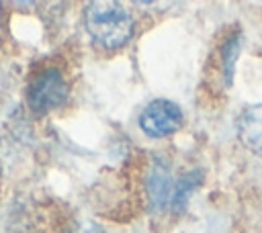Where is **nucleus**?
I'll return each mask as SVG.
<instances>
[{"mask_svg":"<svg viewBox=\"0 0 262 233\" xmlns=\"http://www.w3.org/2000/svg\"><path fill=\"white\" fill-rule=\"evenodd\" d=\"M84 25L90 37L106 47H123L133 33V18L129 10L115 0H94L84 10Z\"/></svg>","mask_w":262,"mask_h":233,"instance_id":"nucleus-1","label":"nucleus"},{"mask_svg":"<svg viewBox=\"0 0 262 233\" xmlns=\"http://www.w3.org/2000/svg\"><path fill=\"white\" fill-rule=\"evenodd\" d=\"M68 82L59 69L49 67L35 76L27 88V102L33 112H47L61 106L68 98Z\"/></svg>","mask_w":262,"mask_h":233,"instance_id":"nucleus-2","label":"nucleus"},{"mask_svg":"<svg viewBox=\"0 0 262 233\" xmlns=\"http://www.w3.org/2000/svg\"><path fill=\"white\" fill-rule=\"evenodd\" d=\"M182 125V110L178 104L156 98L139 114V127L149 137H166L178 131Z\"/></svg>","mask_w":262,"mask_h":233,"instance_id":"nucleus-3","label":"nucleus"},{"mask_svg":"<svg viewBox=\"0 0 262 233\" xmlns=\"http://www.w3.org/2000/svg\"><path fill=\"white\" fill-rule=\"evenodd\" d=\"M147 196L151 202V208H164L170 202L172 196V180H170V168L162 159H154L147 176Z\"/></svg>","mask_w":262,"mask_h":233,"instance_id":"nucleus-4","label":"nucleus"},{"mask_svg":"<svg viewBox=\"0 0 262 233\" xmlns=\"http://www.w3.org/2000/svg\"><path fill=\"white\" fill-rule=\"evenodd\" d=\"M237 135L248 149L262 155V104H252L239 114Z\"/></svg>","mask_w":262,"mask_h":233,"instance_id":"nucleus-5","label":"nucleus"},{"mask_svg":"<svg viewBox=\"0 0 262 233\" xmlns=\"http://www.w3.org/2000/svg\"><path fill=\"white\" fill-rule=\"evenodd\" d=\"M201 180H203L201 170H192V172H186V174L180 176V180L174 186L172 196H170V206L174 208V213H180L186 206L188 198L192 196V192L196 190V186L201 184Z\"/></svg>","mask_w":262,"mask_h":233,"instance_id":"nucleus-6","label":"nucleus"},{"mask_svg":"<svg viewBox=\"0 0 262 233\" xmlns=\"http://www.w3.org/2000/svg\"><path fill=\"white\" fill-rule=\"evenodd\" d=\"M242 41V37L239 35H235V37H231L227 43H225V47H223V74H225V82L227 84H231V76H233V63H235V57H237V53H239V43Z\"/></svg>","mask_w":262,"mask_h":233,"instance_id":"nucleus-7","label":"nucleus"},{"mask_svg":"<svg viewBox=\"0 0 262 233\" xmlns=\"http://www.w3.org/2000/svg\"><path fill=\"white\" fill-rule=\"evenodd\" d=\"M72 233H104V231H102L100 225H96L92 221H80V223L74 225Z\"/></svg>","mask_w":262,"mask_h":233,"instance_id":"nucleus-8","label":"nucleus"}]
</instances>
